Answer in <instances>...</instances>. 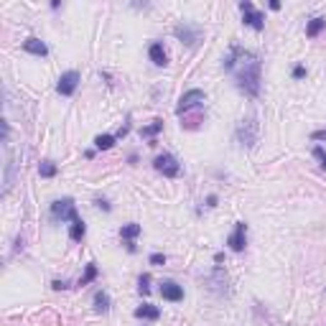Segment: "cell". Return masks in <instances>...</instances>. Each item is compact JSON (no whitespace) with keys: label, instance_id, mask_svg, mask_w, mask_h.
Masks as SVG:
<instances>
[{"label":"cell","instance_id":"obj_12","mask_svg":"<svg viewBox=\"0 0 326 326\" xmlns=\"http://www.w3.org/2000/svg\"><path fill=\"white\" fill-rule=\"evenodd\" d=\"M148 56H151V61L155 64V66H166L168 64V56H166V51H163V43H151V49H148Z\"/></svg>","mask_w":326,"mask_h":326},{"label":"cell","instance_id":"obj_16","mask_svg":"<svg viewBox=\"0 0 326 326\" xmlns=\"http://www.w3.org/2000/svg\"><path fill=\"white\" fill-rule=\"evenodd\" d=\"M324 26H326V18H321V16H316V18H311L308 20V26H306V36H319V33L324 31Z\"/></svg>","mask_w":326,"mask_h":326},{"label":"cell","instance_id":"obj_30","mask_svg":"<svg viewBox=\"0 0 326 326\" xmlns=\"http://www.w3.org/2000/svg\"><path fill=\"white\" fill-rule=\"evenodd\" d=\"M207 207H217V196H214V194H211V196L207 199Z\"/></svg>","mask_w":326,"mask_h":326},{"label":"cell","instance_id":"obj_19","mask_svg":"<svg viewBox=\"0 0 326 326\" xmlns=\"http://www.w3.org/2000/svg\"><path fill=\"white\" fill-rule=\"evenodd\" d=\"M161 130H163V120H153L151 125L140 128V135H143V138H153V135H158Z\"/></svg>","mask_w":326,"mask_h":326},{"label":"cell","instance_id":"obj_17","mask_svg":"<svg viewBox=\"0 0 326 326\" xmlns=\"http://www.w3.org/2000/svg\"><path fill=\"white\" fill-rule=\"evenodd\" d=\"M95 311L97 313H107L110 311V296L105 293V290H97L95 293Z\"/></svg>","mask_w":326,"mask_h":326},{"label":"cell","instance_id":"obj_18","mask_svg":"<svg viewBox=\"0 0 326 326\" xmlns=\"http://www.w3.org/2000/svg\"><path fill=\"white\" fill-rule=\"evenodd\" d=\"M10 184H13V158H10V151H8V143H5V189H3V194H8Z\"/></svg>","mask_w":326,"mask_h":326},{"label":"cell","instance_id":"obj_22","mask_svg":"<svg viewBox=\"0 0 326 326\" xmlns=\"http://www.w3.org/2000/svg\"><path fill=\"white\" fill-rule=\"evenodd\" d=\"M95 278H97V265H95V263H89V265H87V273H84V278L79 280V286H89Z\"/></svg>","mask_w":326,"mask_h":326},{"label":"cell","instance_id":"obj_27","mask_svg":"<svg viewBox=\"0 0 326 326\" xmlns=\"http://www.w3.org/2000/svg\"><path fill=\"white\" fill-rule=\"evenodd\" d=\"M311 138H313V140H326V130H316Z\"/></svg>","mask_w":326,"mask_h":326},{"label":"cell","instance_id":"obj_4","mask_svg":"<svg viewBox=\"0 0 326 326\" xmlns=\"http://www.w3.org/2000/svg\"><path fill=\"white\" fill-rule=\"evenodd\" d=\"M153 168L158 173L168 176V178H176L178 173H181V166H178V161L173 158L171 153H161V155H155V161H153Z\"/></svg>","mask_w":326,"mask_h":326},{"label":"cell","instance_id":"obj_23","mask_svg":"<svg viewBox=\"0 0 326 326\" xmlns=\"http://www.w3.org/2000/svg\"><path fill=\"white\" fill-rule=\"evenodd\" d=\"M138 290H140L143 296L151 293V275H148V273H143V275L138 278Z\"/></svg>","mask_w":326,"mask_h":326},{"label":"cell","instance_id":"obj_2","mask_svg":"<svg viewBox=\"0 0 326 326\" xmlns=\"http://www.w3.org/2000/svg\"><path fill=\"white\" fill-rule=\"evenodd\" d=\"M51 217L56 222H74L79 214H77V207H74L72 199H59V201L51 204Z\"/></svg>","mask_w":326,"mask_h":326},{"label":"cell","instance_id":"obj_29","mask_svg":"<svg viewBox=\"0 0 326 326\" xmlns=\"http://www.w3.org/2000/svg\"><path fill=\"white\" fill-rule=\"evenodd\" d=\"M97 207L105 209V211H110V204H107V201H102V199H97Z\"/></svg>","mask_w":326,"mask_h":326},{"label":"cell","instance_id":"obj_21","mask_svg":"<svg viewBox=\"0 0 326 326\" xmlns=\"http://www.w3.org/2000/svg\"><path fill=\"white\" fill-rule=\"evenodd\" d=\"M38 173H41V178H54V176H56V163H51V161H41Z\"/></svg>","mask_w":326,"mask_h":326},{"label":"cell","instance_id":"obj_7","mask_svg":"<svg viewBox=\"0 0 326 326\" xmlns=\"http://www.w3.org/2000/svg\"><path fill=\"white\" fill-rule=\"evenodd\" d=\"M77 84H79V72H64L59 77V82H56V92L64 95V97H72L77 92Z\"/></svg>","mask_w":326,"mask_h":326},{"label":"cell","instance_id":"obj_24","mask_svg":"<svg viewBox=\"0 0 326 326\" xmlns=\"http://www.w3.org/2000/svg\"><path fill=\"white\" fill-rule=\"evenodd\" d=\"M313 155H316V158L321 161V166L326 168V151L321 148V145H316V148H313Z\"/></svg>","mask_w":326,"mask_h":326},{"label":"cell","instance_id":"obj_25","mask_svg":"<svg viewBox=\"0 0 326 326\" xmlns=\"http://www.w3.org/2000/svg\"><path fill=\"white\" fill-rule=\"evenodd\" d=\"M166 263V255L163 252H153L151 255V265H163Z\"/></svg>","mask_w":326,"mask_h":326},{"label":"cell","instance_id":"obj_14","mask_svg":"<svg viewBox=\"0 0 326 326\" xmlns=\"http://www.w3.org/2000/svg\"><path fill=\"white\" fill-rule=\"evenodd\" d=\"M138 234H140V224H135V222H130L120 230V237L125 240V245H133V240H135Z\"/></svg>","mask_w":326,"mask_h":326},{"label":"cell","instance_id":"obj_28","mask_svg":"<svg viewBox=\"0 0 326 326\" xmlns=\"http://www.w3.org/2000/svg\"><path fill=\"white\" fill-rule=\"evenodd\" d=\"M54 290H61V288H66V280H54Z\"/></svg>","mask_w":326,"mask_h":326},{"label":"cell","instance_id":"obj_3","mask_svg":"<svg viewBox=\"0 0 326 326\" xmlns=\"http://www.w3.org/2000/svg\"><path fill=\"white\" fill-rule=\"evenodd\" d=\"M240 10H242V16H245V23L250 26V28H255V31H263L265 28V13H263V10H257L250 0H242Z\"/></svg>","mask_w":326,"mask_h":326},{"label":"cell","instance_id":"obj_26","mask_svg":"<svg viewBox=\"0 0 326 326\" xmlns=\"http://www.w3.org/2000/svg\"><path fill=\"white\" fill-rule=\"evenodd\" d=\"M293 77H296V79H301V77H306V66H296V69H293Z\"/></svg>","mask_w":326,"mask_h":326},{"label":"cell","instance_id":"obj_11","mask_svg":"<svg viewBox=\"0 0 326 326\" xmlns=\"http://www.w3.org/2000/svg\"><path fill=\"white\" fill-rule=\"evenodd\" d=\"M23 51H28V54H36V56H46L49 54V46L46 43H43L41 38H26L23 41Z\"/></svg>","mask_w":326,"mask_h":326},{"label":"cell","instance_id":"obj_10","mask_svg":"<svg viewBox=\"0 0 326 326\" xmlns=\"http://www.w3.org/2000/svg\"><path fill=\"white\" fill-rule=\"evenodd\" d=\"M161 296L166 298V301H184V288L178 286V283H173V280H163L161 283Z\"/></svg>","mask_w":326,"mask_h":326},{"label":"cell","instance_id":"obj_13","mask_svg":"<svg viewBox=\"0 0 326 326\" xmlns=\"http://www.w3.org/2000/svg\"><path fill=\"white\" fill-rule=\"evenodd\" d=\"M135 316H138V319L155 321V319L161 316V311H158V306H151V303H143V306H138V308H135Z\"/></svg>","mask_w":326,"mask_h":326},{"label":"cell","instance_id":"obj_20","mask_svg":"<svg viewBox=\"0 0 326 326\" xmlns=\"http://www.w3.org/2000/svg\"><path fill=\"white\" fill-rule=\"evenodd\" d=\"M115 140H117L115 135H97L95 138V148L97 151H110L112 145H115Z\"/></svg>","mask_w":326,"mask_h":326},{"label":"cell","instance_id":"obj_15","mask_svg":"<svg viewBox=\"0 0 326 326\" xmlns=\"http://www.w3.org/2000/svg\"><path fill=\"white\" fill-rule=\"evenodd\" d=\"M87 234V227H84V222H82V217H77L74 222H72V227H69V237L74 240V242H79L82 237Z\"/></svg>","mask_w":326,"mask_h":326},{"label":"cell","instance_id":"obj_8","mask_svg":"<svg viewBox=\"0 0 326 326\" xmlns=\"http://www.w3.org/2000/svg\"><path fill=\"white\" fill-rule=\"evenodd\" d=\"M173 36H176L178 41H184L186 46H196V41H199V36H201V31H199L196 26L181 23V26H176V28H173Z\"/></svg>","mask_w":326,"mask_h":326},{"label":"cell","instance_id":"obj_9","mask_svg":"<svg viewBox=\"0 0 326 326\" xmlns=\"http://www.w3.org/2000/svg\"><path fill=\"white\" fill-rule=\"evenodd\" d=\"M227 245L232 247L234 252H242L245 250V245H247V224L245 222H237V227H234V232L230 234Z\"/></svg>","mask_w":326,"mask_h":326},{"label":"cell","instance_id":"obj_5","mask_svg":"<svg viewBox=\"0 0 326 326\" xmlns=\"http://www.w3.org/2000/svg\"><path fill=\"white\" fill-rule=\"evenodd\" d=\"M204 102H207V95L201 92V89H189V92H186V95H181V99H178L176 112H178V115H184V112L194 110V107L204 105Z\"/></svg>","mask_w":326,"mask_h":326},{"label":"cell","instance_id":"obj_6","mask_svg":"<svg viewBox=\"0 0 326 326\" xmlns=\"http://www.w3.org/2000/svg\"><path fill=\"white\" fill-rule=\"evenodd\" d=\"M237 140H240V145H245V148H252L255 140H257V122L255 120H242L240 122Z\"/></svg>","mask_w":326,"mask_h":326},{"label":"cell","instance_id":"obj_1","mask_svg":"<svg viewBox=\"0 0 326 326\" xmlns=\"http://www.w3.org/2000/svg\"><path fill=\"white\" fill-rule=\"evenodd\" d=\"M224 69L234 74L237 87L245 95L257 97V92H260V59H257L252 51L232 46L227 59H224Z\"/></svg>","mask_w":326,"mask_h":326}]
</instances>
